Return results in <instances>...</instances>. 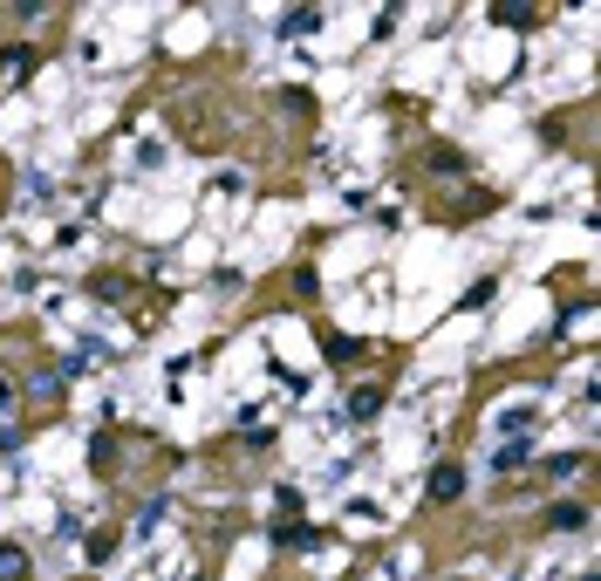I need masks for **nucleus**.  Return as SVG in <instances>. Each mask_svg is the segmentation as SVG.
I'll return each mask as SVG.
<instances>
[{
    "label": "nucleus",
    "mask_w": 601,
    "mask_h": 581,
    "mask_svg": "<svg viewBox=\"0 0 601 581\" xmlns=\"http://www.w3.org/2000/svg\"><path fill=\"white\" fill-rule=\"evenodd\" d=\"M0 581H28V554L21 547H0Z\"/></svg>",
    "instance_id": "7ed1b4c3"
},
{
    "label": "nucleus",
    "mask_w": 601,
    "mask_h": 581,
    "mask_svg": "<svg viewBox=\"0 0 601 581\" xmlns=\"http://www.w3.org/2000/svg\"><path fill=\"white\" fill-rule=\"evenodd\" d=\"M117 554V534H89V561H110Z\"/></svg>",
    "instance_id": "423d86ee"
},
{
    "label": "nucleus",
    "mask_w": 601,
    "mask_h": 581,
    "mask_svg": "<svg viewBox=\"0 0 601 581\" xmlns=\"http://www.w3.org/2000/svg\"><path fill=\"white\" fill-rule=\"evenodd\" d=\"M383 411V390H356L349 397V417H376Z\"/></svg>",
    "instance_id": "20e7f679"
},
{
    "label": "nucleus",
    "mask_w": 601,
    "mask_h": 581,
    "mask_svg": "<svg viewBox=\"0 0 601 581\" xmlns=\"http://www.w3.org/2000/svg\"><path fill=\"white\" fill-rule=\"evenodd\" d=\"M458 493H465V465H437L431 472V499L444 507V499H458Z\"/></svg>",
    "instance_id": "f257e3e1"
},
{
    "label": "nucleus",
    "mask_w": 601,
    "mask_h": 581,
    "mask_svg": "<svg viewBox=\"0 0 601 581\" xmlns=\"http://www.w3.org/2000/svg\"><path fill=\"white\" fill-rule=\"evenodd\" d=\"M322 349H328V363H349V356H356L349 336H322Z\"/></svg>",
    "instance_id": "39448f33"
},
{
    "label": "nucleus",
    "mask_w": 601,
    "mask_h": 581,
    "mask_svg": "<svg viewBox=\"0 0 601 581\" xmlns=\"http://www.w3.org/2000/svg\"><path fill=\"white\" fill-rule=\"evenodd\" d=\"M581 520H588L581 507H554V513H546V526H581Z\"/></svg>",
    "instance_id": "0eeeda50"
},
{
    "label": "nucleus",
    "mask_w": 601,
    "mask_h": 581,
    "mask_svg": "<svg viewBox=\"0 0 601 581\" xmlns=\"http://www.w3.org/2000/svg\"><path fill=\"white\" fill-rule=\"evenodd\" d=\"M274 541H280V547H315V526L287 520V526H274Z\"/></svg>",
    "instance_id": "f03ea898"
}]
</instances>
